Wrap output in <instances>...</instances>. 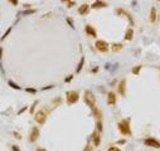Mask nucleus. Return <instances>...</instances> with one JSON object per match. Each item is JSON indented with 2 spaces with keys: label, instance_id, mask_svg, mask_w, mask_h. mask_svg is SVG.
I'll return each mask as SVG.
<instances>
[{
  "label": "nucleus",
  "instance_id": "17",
  "mask_svg": "<svg viewBox=\"0 0 160 151\" xmlns=\"http://www.w3.org/2000/svg\"><path fill=\"white\" fill-rule=\"evenodd\" d=\"M111 48H112L114 52H120V50L122 49V44L121 43H114Z\"/></svg>",
  "mask_w": 160,
  "mask_h": 151
},
{
  "label": "nucleus",
  "instance_id": "13",
  "mask_svg": "<svg viewBox=\"0 0 160 151\" xmlns=\"http://www.w3.org/2000/svg\"><path fill=\"white\" fill-rule=\"evenodd\" d=\"M88 12H90V5L88 4L80 5V8H78V14L80 15H86V14H88Z\"/></svg>",
  "mask_w": 160,
  "mask_h": 151
},
{
  "label": "nucleus",
  "instance_id": "15",
  "mask_svg": "<svg viewBox=\"0 0 160 151\" xmlns=\"http://www.w3.org/2000/svg\"><path fill=\"white\" fill-rule=\"evenodd\" d=\"M156 8H151V10H150V16H149V20L150 23H155L156 22Z\"/></svg>",
  "mask_w": 160,
  "mask_h": 151
},
{
  "label": "nucleus",
  "instance_id": "12",
  "mask_svg": "<svg viewBox=\"0 0 160 151\" xmlns=\"http://www.w3.org/2000/svg\"><path fill=\"white\" fill-rule=\"evenodd\" d=\"M107 6V3L102 2V0H96V2L91 5L92 9H101V8H106Z\"/></svg>",
  "mask_w": 160,
  "mask_h": 151
},
{
  "label": "nucleus",
  "instance_id": "30",
  "mask_svg": "<svg viewBox=\"0 0 160 151\" xmlns=\"http://www.w3.org/2000/svg\"><path fill=\"white\" fill-rule=\"evenodd\" d=\"M158 2H160V0H158Z\"/></svg>",
  "mask_w": 160,
  "mask_h": 151
},
{
  "label": "nucleus",
  "instance_id": "14",
  "mask_svg": "<svg viewBox=\"0 0 160 151\" xmlns=\"http://www.w3.org/2000/svg\"><path fill=\"white\" fill-rule=\"evenodd\" d=\"M85 30H86V33H87V34L90 35V37H96L97 35V33H96V29L94 28V27H92V25H86V27H85Z\"/></svg>",
  "mask_w": 160,
  "mask_h": 151
},
{
  "label": "nucleus",
  "instance_id": "11",
  "mask_svg": "<svg viewBox=\"0 0 160 151\" xmlns=\"http://www.w3.org/2000/svg\"><path fill=\"white\" fill-rule=\"evenodd\" d=\"M116 95H115V92H108V95H107V103L110 105V106H114L116 105Z\"/></svg>",
  "mask_w": 160,
  "mask_h": 151
},
{
  "label": "nucleus",
  "instance_id": "20",
  "mask_svg": "<svg viewBox=\"0 0 160 151\" xmlns=\"http://www.w3.org/2000/svg\"><path fill=\"white\" fill-rule=\"evenodd\" d=\"M83 63H85V58H82V59L80 61V64H78V67H77V73H80L81 72V69H82V67H83Z\"/></svg>",
  "mask_w": 160,
  "mask_h": 151
},
{
  "label": "nucleus",
  "instance_id": "10",
  "mask_svg": "<svg viewBox=\"0 0 160 151\" xmlns=\"http://www.w3.org/2000/svg\"><path fill=\"white\" fill-rule=\"evenodd\" d=\"M92 115H94L96 121H102V112H101V110H100L98 107H94V108H92Z\"/></svg>",
  "mask_w": 160,
  "mask_h": 151
},
{
  "label": "nucleus",
  "instance_id": "5",
  "mask_svg": "<svg viewBox=\"0 0 160 151\" xmlns=\"http://www.w3.org/2000/svg\"><path fill=\"white\" fill-rule=\"evenodd\" d=\"M144 145L148 147H153V149H160V141H158L154 137H148L144 140Z\"/></svg>",
  "mask_w": 160,
  "mask_h": 151
},
{
  "label": "nucleus",
  "instance_id": "18",
  "mask_svg": "<svg viewBox=\"0 0 160 151\" xmlns=\"http://www.w3.org/2000/svg\"><path fill=\"white\" fill-rule=\"evenodd\" d=\"M96 130L101 133L102 132V121H96Z\"/></svg>",
  "mask_w": 160,
  "mask_h": 151
},
{
  "label": "nucleus",
  "instance_id": "22",
  "mask_svg": "<svg viewBox=\"0 0 160 151\" xmlns=\"http://www.w3.org/2000/svg\"><path fill=\"white\" fill-rule=\"evenodd\" d=\"M12 150H13V151H20L19 146H16V145H13V146H12Z\"/></svg>",
  "mask_w": 160,
  "mask_h": 151
},
{
  "label": "nucleus",
  "instance_id": "23",
  "mask_svg": "<svg viewBox=\"0 0 160 151\" xmlns=\"http://www.w3.org/2000/svg\"><path fill=\"white\" fill-rule=\"evenodd\" d=\"M25 91H27V92H29V93H36V89H33V88H27V89H25Z\"/></svg>",
  "mask_w": 160,
  "mask_h": 151
},
{
  "label": "nucleus",
  "instance_id": "3",
  "mask_svg": "<svg viewBox=\"0 0 160 151\" xmlns=\"http://www.w3.org/2000/svg\"><path fill=\"white\" fill-rule=\"evenodd\" d=\"M66 99H67V102H68L70 105H73V103H76L80 99V93L77 91H68L66 93Z\"/></svg>",
  "mask_w": 160,
  "mask_h": 151
},
{
  "label": "nucleus",
  "instance_id": "6",
  "mask_svg": "<svg viewBox=\"0 0 160 151\" xmlns=\"http://www.w3.org/2000/svg\"><path fill=\"white\" fill-rule=\"evenodd\" d=\"M95 47H96V49L98 50V52H101V53L108 52V43H107V42H105V40H96Z\"/></svg>",
  "mask_w": 160,
  "mask_h": 151
},
{
  "label": "nucleus",
  "instance_id": "27",
  "mask_svg": "<svg viewBox=\"0 0 160 151\" xmlns=\"http://www.w3.org/2000/svg\"><path fill=\"white\" fill-rule=\"evenodd\" d=\"M72 77H73V76H70V77H68V78H66V82H67V83H68V82H71V79H72Z\"/></svg>",
  "mask_w": 160,
  "mask_h": 151
},
{
  "label": "nucleus",
  "instance_id": "9",
  "mask_svg": "<svg viewBox=\"0 0 160 151\" xmlns=\"http://www.w3.org/2000/svg\"><path fill=\"white\" fill-rule=\"evenodd\" d=\"M117 91H119V93L121 96L126 95V79H121V82L119 83V86H117Z\"/></svg>",
  "mask_w": 160,
  "mask_h": 151
},
{
  "label": "nucleus",
  "instance_id": "7",
  "mask_svg": "<svg viewBox=\"0 0 160 151\" xmlns=\"http://www.w3.org/2000/svg\"><path fill=\"white\" fill-rule=\"evenodd\" d=\"M39 129H37V127H33L32 129V131H30V133H29V141L30 142H36L38 139H39Z\"/></svg>",
  "mask_w": 160,
  "mask_h": 151
},
{
  "label": "nucleus",
  "instance_id": "4",
  "mask_svg": "<svg viewBox=\"0 0 160 151\" xmlns=\"http://www.w3.org/2000/svg\"><path fill=\"white\" fill-rule=\"evenodd\" d=\"M47 116H48V113H47L46 110H39V111H37L36 115H34V120L37 121V123L43 125V123L47 121Z\"/></svg>",
  "mask_w": 160,
  "mask_h": 151
},
{
  "label": "nucleus",
  "instance_id": "25",
  "mask_svg": "<svg viewBox=\"0 0 160 151\" xmlns=\"http://www.w3.org/2000/svg\"><path fill=\"white\" fill-rule=\"evenodd\" d=\"M9 3H10V4H13V5H18V3H19V2H18V0H9Z\"/></svg>",
  "mask_w": 160,
  "mask_h": 151
},
{
  "label": "nucleus",
  "instance_id": "8",
  "mask_svg": "<svg viewBox=\"0 0 160 151\" xmlns=\"http://www.w3.org/2000/svg\"><path fill=\"white\" fill-rule=\"evenodd\" d=\"M92 142H94V146H100V144H101V133L97 131V130H95L94 131V133H92Z\"/></svg>",
  "mask_w": 160,
  "mask_h": 151
},
{
  "label": "nucleus",
  "instance_id": "29",
  "mask_svg": "<svg viewBox=\"0 0 160 151\" xmlns=\"http://www.w3.org/2000/svg\"><path fill=\"white\" fill-rule=\"evenodd\" d=\"M36 151H46V150H44V149H37Z\"/></svg>",
  "mask_w": 160,
  "mask_h": 151
},
{
  "label": "nucleus",
  "instance_id": "28",
  "mask_svg": "<svg viewBox=\"0 0 160 151\" xmlns=\"http://www.w3.org/2000/svg\"><path fill=\"white\" fill-rule=\"evenodd\" d=\"M61 2H64V3H68V2H72V0H61Z\"/></svg>",
  "mask_w": 160,
  "mask_h": 151
},
{
  "label": "nucleus",
  "instance_id": "26",
  "mask_svg": "<svg viewBox=\"0 0 160 151\" xmlns=\"http://www.w3.org/2000/svg\"><path fill=\"white\" fill-rule=\"evenodd\" d=\"M9 85L12 86V87H14V88H16V89H19V87L16 86V85H14V83H12V82H9Z\"/></svg>",
  "mask_w": 160,
  "mask_h": 151
},
{
  "label": "nucleus",
  "instance_id": "24",
  "mask_svg": "<svg viewBox=\"0 0 160 151\" xmlns=\"http://www.w3.org/2000/svg\"><path fill=\"white\" fill-rule=\"evenodd\" d=\"M83 151H92V146H91V145L88 144V145H87V146L85 147V150H83Z\"/></svg>",
  "mask_w": 160,
  "mask_h": 151
},
{
  "label": "nucleus",
  "instance_id": "21",
  "mask_svg": "<svg viewBox=\"0 0 160 151\" xmlns=\"http://www.w3.org/2000/svg\"><path fill=\"white\" fill-rule=\"evenodd\" d=\"M107 151H121L119 147H117V146H111V147H108L107 149Z\"/></svg>",
  "mask_w": 160,
  "mask_h": 151
},
{
  "label": "nucleus",
  "instance_id": "1",
  "mask_svg": "<svg viewBox=\"0 0 160 151\" xmlns=\"http://www.w3.org/2000/svg\"><path fill=\"white\" fill-rule=\"evenodd\" d=\"M119 127V131L125 136H131V126H130V120L129 119H125V120H121L117 125Z\"/></svg>",
  "mask_w": 160,
  "mask_h": 151
},
{
  "label": "nucleus",
  "instance_id": "16",
  "mask_svg": "<svg viewBox=\"0 0 160 151\" xmlns=\"http://www.w3.org/2000/svg\"><path fill=\"white\" fill-rule=\"evenodd\" d=\"M134 37V29L129 28L128 30H126V34H125V40H131Z\"/></svg>",
  "mask_w": 160,
  "mask_h": 151
},
{
  "label": "nucleus",
  "instance_id": "2",
  "mask_svg": "<svg viewBox=\"0 0 160 151\" xmlns=\"http://www.w3.org/2000/svg\"><path fill=\"white\" fill-rule=\"evenodd\" d=\"M83 98H85V102L88 107H91V110L94 107H96V97L95 95L92 93L91 91H86L85 92V96H83Z\"/></svg>",
  "mask_w": 160,
  "mask_h": 151
},
{
  "label": "nucleus",
  "instance_id": "19",
  "mask_svg": "<svg viewBox=\"0 0 160 151\" xmlns=\"http://www.w3.org/2000/svg\"><path fill=\"white\" fill-rule=\"evenodd\" d=\"M141 68H142L141 65H136V67H134V68H132V73H134V74H139V73H140V71H141Z\"/></svg>",
  "mask_w": 160,
  "mask_h": 151
}]
</instances>
